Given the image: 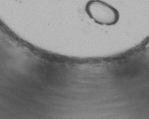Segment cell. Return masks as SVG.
<instances>
[{
	"label": "cell",
	"instance_id": "obj_1",
	"mask_svg": "<svg viewBox=\"0 0 149 119\" xmlns=\"http://www.w3.org/2000/svg\"><path fill=\"white\" fill-rule=\"evenodd\" d=\"M87 12L100 24H114L118 19V13L114 8L100 1H92L89 3L87 6Z\"/></svg>",
	"mask_w": 149,
	"mask_h": 119
}]
</instances>
